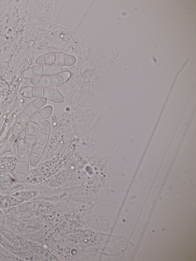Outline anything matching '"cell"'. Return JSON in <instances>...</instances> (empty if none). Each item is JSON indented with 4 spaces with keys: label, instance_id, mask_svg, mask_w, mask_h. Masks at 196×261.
I'll list each match as a JSON object with an SVG mask.
<instances>
[{
    "label": "cell",
    "instance_id": "obj_1",
    "mask_svg": "<svg viewBox=\"0 0 196 261\" xmlns=\"http://www.w3.org/2000/svg\"><path fill=\"white\" fill-rule=\"evenodd\" d=\"M40 128V125L30 121L25 127V135L37 136L39 132Z\"/></svg>",
    "mask_w": 196,
    "mask_h": 261
},
{
    "label": "cell",
    "instance_id": "obj_2",
    "mask_svg": "<svg viewBox=\"0 0 196 261\" xmlns=\"http://www.w3.org/2000/svg\"><path fill=\"white\" fill-rule=\"evenodd\" d=\"M30 154V153L28 149L17 151V160L19 161L28 162L29 160Z\"/></svg>",
    "mask_w": 196,
    "mask_h": 261
},
{
    "label": "cell",
    "instance_id": "obj_3",
    "mask_svg": "<svg viewBox=\"0 0 196 261\" xmlns=\"http://www.w3.org/2000/svg\"><path fill=\"white\" fill-rule=\"evenodd\" d=\"M39 110L31 102L25 106L23 110V112L31 118Z\"/></svg>",
    "mask_w": 196,
    "mask_h": 261
},
{
    "label": "cell",
    "instance_id": "obj_4",
    "mask_svg": "<svg viewBox=\"0 0 196 261\" xmlns=\"http://www.w3.org/2000/svg\"><path fill=\"white\" fill-rule=\"evenodd\" d=\"M29 167V162L18 161L15 165V171L19 172L27 173Z\"/></svg>",
    "mask_w": 196,
    "mask_h": 261
},
{
    "label": "cell",
    "instance_id": "obj_5",
    "mask_svg": "<svg viewBox=\"0 0 196 261\" xmlns=\"http://www.w3.org/2000/svg\"><path fill=\"white\" fill-rule=\"evenodd\" d=\"M51 87H56L63 85L65 83L60 74L50 76Z\"/></svg>",
    "mask_w": 196,
    "mask_h": 261
},
{
    "label": "cell",
    "instance_id": "obj_6",
    "mask_svg": "<svg viewBox=\"0 0 196 261\" xmlns=\"http://www.w3.org/2000/svg\"><path fill=\"white\" fill-rule=\"evenodd\" d=\"M55 61L54 64L60 66H64L66 54L61 52H55Z\"/></svg>",
    "mask_w": 196,
    "mask_h": 261
},
{
    "label": "cell",
    "instance_id": "obj_7",
    "mask_svg": "<svg viewBox=\"0 0 196 261\" xmlns=\"http://www.w3.org/2000/svg\"><path fill=\"white\" fill-rule=\"evenodd\" d=\"M53 111V107L51 106H48L43 108L39 112L44 120H47L52 114Z\"/></svg>",
    "mask_w": 196,
    "mask_h": 261
},
{
    "label": "cell",
    "instance_id": "obj_8",
    "mask_svg": "<svg viewBox=\"0 0 196 261\" xmlns=\"http://www.w3.org/2000/svg\"><path fill=\"white\" fill-rule=\"evenodd\" d=\"M41 158V156L34 153H30L29 162V164L32 167L36 166L39 163Z\"/></svg>",
    "mask_w": 196,
    "mask_h": 261
},
{
    "label": "cell",
    "instance_id": "obj_9",
    "mask_svg": "<svg viewBox=\"0 0 196 261\" xmlns=\"http://www.w3.org/2000/svg\"><path fill=\"white\" fill-rule=\"evenodd\" d=\"M30 117L22 112L17 118L16 122L25 127L30 122Z\"/></svg>",
    "mask_w": 196,
    "mask_h": 261
},
{
    "label": "cell",
    "instance_id": "obj_10",
    "mask_svg": "<svg viewBox=\"0 0 196 261\" xmlns=\"http://www.w3.org/2000/svg\"><path fill=\"white\" fill-rule=\"evenodd\" d=\"M49 135L45 134L43 133H38L36 137V143L39 144L46 146L48 142Z\"/></svg>",
    "mask_w": 196,
    "mask_h": 261
},
{
    "label": "cell",
    "instance_id": "obj_11",
    "mask_svg": "<svg viewBox=\"0 0 196 261\" xmlns=\"http://www.w3.org/2000/svg\"><path fill=\"white\" fill-rule=\"evenodd\" d=\"M25 127L16 122L13 126L12 135L14 136H19L25 130Z\"/></svg>",
    "mask_w": 196,
    "mask_h": 261
},
{
    "label": "cell",
    "instance_id": "obj_12",
    "mask_svg": "<svg viewBox=\"0 0 196 261\" xmlns=\"http://www.w3.org/2000/svg\"><path fill=\"white\" fill-rule=\"evenodd\" d=\"M51 130V124L48 120H45L40 126V133L49 135Z\"/></svg>",
    "mask_w": 196,
    "mask_h": 261
},
{
    "label": "cell",
    "instance_id": "obj_13",
    "mask_svg": "<svg viewBox=\"0 0 196 261\" xmlns=\"http://www.w3.org/2000/svg\"><path fill=\"white\" fill-rule=\"evenodd\" d=\"M47 102V99L44 97L36 98L33 100L31 102L39 110L42 108Z\"/></svg>",
    "mask_w": 196,
    "mask_h": 261
},
{
    "label": "cell",
    "instance_id": "obj_14",
    "mask_svg": "<svg viewBox=\"0 0 196 261\" xmlns=\"http://www.w3.org/2000/svg\"><path fill=\"white\" fill-rule=\"evenodd\" d=\"M45 147L46 146L43 145L39 144V143H36L34 145V146L32 147L31 152L37 154L38 155L42 156V154L44 153V150H45Z\"/></svg>",
    "mask_w": 196,
    "mask_h": 261
},
{
    "label": "cell",
    "instance_id": "obj_15",
    "mask_svg": "<svg viewBox=\"0 0 196 261\" xmlns=\"http://www.w3.org/2000/svg\"><path fill=\"white\" fill-rule=\"evenodd\" d=\"M56 90H55V89L51 87H45L44 89L43 97L47 100L51 101Z\"/></svg>",
    "mask_w": 196,
    "mask_h": 261
},
{
    "label": "cell",
    "instance_id": "obj_16",
    "mask_svg": "<svg viewBox=\"0 0 196 261\" xmlns=\"http://www.w3.org/2000/svg\"><path fill=\"white\" fill-rule=\"evenodd\" d=\"M37 136L25 135L24 140L28 147H32L35 144Z\"/></svg>",
    "mask_w": 196,
    "mask_h": 261
},
{
    "label": "cell",
    "instance_id": "obj_17",
    "mask_svg": "<svg viewBox=\"0 0 196 261\" xmlns=\"http://www.w3.org/2000/svg\"><path fill=\"white\" fill-rule=\"evenodd\" d=\"M45 58L46 64L53 65L55 64V52H49L44 55Z\"/></svg>",
    "mask_w": 196,
    "mask_h": 261
},
{
    "label": "cell",
    "instance_id": "obj_18",
    "mask_svg": "<svg viewBox=\"0 0 196 261\" xmlns=\"http://www.w3.org/2000/svg\"><path fill=\"white\" fill-rule=\"evenodd\" d=\"M64 101L63 95L60 92L56 90L51 101L56 103H63Z\"/></svg>",
    "mask_w": 196,
    "mask_h": 261
},
{
    "label": "cell",
    "instance_id": "obj_19",
    "mask_svg": "<svg viewBox=\"0 0 196 261\" xmlns=\"http://www.w3.org/2000/svg\"><path fill=\"white\" fill-rule=\"evenodd\" d=\"M44 87H33V98L42 97L44 95Z\"/></svg>",
    "mask_w": 196,
    "mask_h": 261
},
{
    "label": "cell",
    "instance_id": "obj_20",
    "mask_svg": "<svg viewBox=\"0 0 196 261\" xmlns=\"http://www.w3.org/2000/svg\"><path fill=\"white\" fill-rule=\"evenodd\" d=\"M32 87H26L22 89L21 93L22 96L28 98H33Z\"/></svg>",
    "mask_w": 196,
    "mask_h": 261
},
{
    "label": "cell",
    "instance_id": "obj_21",
    "mask_svg": "<svg viewBox=\"0 0 196 261\" xmlns=\"http://www.w3.org/2000/svg\"><path fill=\"white\" fill-rule=\"evenodd\" d=\"M34 77H42L44 76L42 66L41 65H36L31 67Z\"/></svg>",
    "mask_w": 196,
    "mask_h": 261
},
{
    "label": "cell",
    "instance_id": "obj_22",
    "mask_svg": "<svg viewBox=\"0 0 196 261\" xmlns=\"http://www.w3.org/2000/svg\"><path fill=\"white\" fill-rule=\"evenodd\" d=\"M45 120L43 118L41 114H39V112L36 113L32 117L30 118V121L34 122V123L37 124V125L40 126L41 124L44 122V121Z\"/></svg>",
    "mask_w": 196,
    "mask_h": 261
},
{
    "label": "cell",
    "instance_id": "obj_23",
    "mask_svg": "<svg viewBox=\"0 0 196 261\" xmlns=\"http://www.w3.org/2000/svg\"><path fill=\"white\" fill-rule=\"evenodd\" d=\"M76 61V58L73 56L66 55L65 60L64 66H71L75 64Z\"/></svg>",
    "mask_w": 196,
    "mask_h": 261
},
{
    "label": "cell",
    "instance_id": "obj_24",
    "mask_svg": "<svg viewBox=\"0 0 196 261\" xmlns=\"http://www.w3.org/2000/svg\"><path fill=\"white\" fill-rule=\"evenodd\" d=\"M42 66L44 76H52V65L45 64Z\"/></svg>",
    "mask_w": 196,
    "mask_h": 261
},
{
    "label": "cell",
    "instance_id": "obj_25",
    "mask_svg": "<svg viewBox=\"0 0 196 261\" xmlns=\"http://www.w3.org/2000/svg\"><path fill=\"white\" fill-rule=\"evenodd\" d=\"M41 87H51L50 76H43L41 81Z\"/></svg>",
    "mask_w": 196,
    "mask_h": 261
},
{
    "label": "cell",
    "instance_id": "obj_26",
    "mask_svg": "<svg viewBox=\"0 0 196 261\" xmlns=\"http://www.w3.org/2000/svg\"><path fill=\"white\" fill-rule=\"evenodd\" d=\"M22 77L26 79H31L34 77L31 68H28L25 69L22 73Z\"/></svg>",
    "mask_w": 196,
    "mask_h": 261
},
{
    "label": "cell",
    "instance_id": "obj_27",
    "mask_svg": "<svg viewBox=\"0 0 196 261\" xmlns=\"http://www.w3.org/2000/svg\"><path fill=\"white\" fill-rule=\"evenodd\" d=\"M28 147L24 139H20L17 142V151L28 149Z\"/></svg>",
    "mask_w": 196,
    "mask_h": 261
},
{
    "label": "cell",
    "instance_id": "obj_28",
    "mask_svg": "<svg viewBox=\"0 0 196 261\" xmlns=\"http://www.w3.org/2000/svg\"><path fill=\"white\" fill-rule=\"evenodd\" d=\"M27 173L19 172H15V177L16 180L19 182H22L26 179Z\"/></svg>",
    "mask_w": 196,
    "mask_h": 261
},
{
    "label": "cell",
    "instance_id": "obj_29",
    "mask_svg": "<svg viewBox=\"0 0 196 261\" xmlns=\"http://www.w3.org/2000/svg\"><path fill=\"white\" fill-rule=\"evenodd\" d=\"M0 68L1 72L3 74L10 72V67L9 63L7 62H1L0 63Z\"/></svg>",
    "mask_w": 196,
    "mask_h": 261
},
{
    "label": "cell",
    "instance_id": "obj_30",
    "mask_svg": "<svg viewBox=\"0 0 196 261\" xmlns=\"http://www.w3.org/2000/svg\"><path fill=\"white\" fill-rule=\"evenodd\" d=\"M42 77H34L30 80V84L35 87L41 86Z\"/></svg>",
    "mask_w": 196,
    "mask_h": 261
},
{
    "label": "cell",
    "instance_id": "obj_31",
    "mask_svg": "<svg viewBox=\"0 0 196 261\" xmlns=\"http://www.w3.org/2000/svg\"><path fill=\"white\" fill-rule=\"evenodd\" d=\"M62 71V69L60 66L55 64L52 65V76L60 74Z\"/></svg>",
    "mask_w": 196,
    "mask_h": 261
},
{
    "label": "cell",
    "instance_id": "obj_32",
    "mask_svg": "<svg viewBox=\"0 0 196 261\" xmlns=\"http://www.w3.org/2000/svg\"><path fill=\"white\" fill-rule=\"evenodd\" d=\"M60 75L65 82L69 80L71 76V72L68 71L62 72Z\"/></svg>",
    "mask_w": 196,
    "mask_h": 261
},
{
    "label": "cell",
    "instance_id": "obj_33",
    "mask_svg": "<svg viewBox=\"0 0 196 261\" xmlns=\"http://www.w3.org/2000/svg\"><path fill=\"white\" fill-rule=\"evenodd\" d=\"M36 63L39 65H43L45 64V58L44 55L40 56L36 59Z\"/></svg>",
    "mask_w": 196,
    "mask_h": 261
},
{
    "label": "cell",
    "instance_id": "obj_34",
    "mask_svg": "<svg viewBox=\"0 0 196 261\" xmlns=\"http://www.w3.org/2000/svg\"><path fill=\"white\" fill-rule=\"evenodd\" d=\"M3 78L6 82L10 83L11 82L12 80V76H11V73L9 72L4 73L3 74Z\"/></svg>",
    "mask_w": 196,
    "mask_h": 261
}]
</instances>
